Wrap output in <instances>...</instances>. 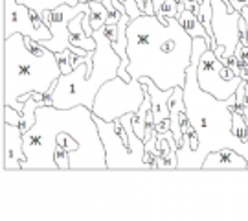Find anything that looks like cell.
Segmentation results:
<instances>
[{
	"label": "cell",
	"mask_w": 248,
	"mask_h": 221,
	"mask_svg": "<svg viewBox=\"0 0 248 221\" xmlns=\"http://www.w3.org/2000/svg\"><path fill=\"white\" fill-rule=\"evenodd\" d=\"M164 2H166V0H153V4H155V11H156V13L160 11V8H162V4H164Z\"/></svg>",
	"instance_id": "cell-24"
},
{
	"label": "cell",
	"mask_w": 248,
	"mask_h": 221,
	"mask_svg": "<svg viewBox=\"0 0 248 221\" xmlns=\"http://www.w3.org/2000/svg\"><path fill=\"white\" fill-rule=\"evenodd\" d=\"M178 15V0H166L162 4L160 11L156 13V17L162 22H168V17H177Z\"/></svg>",
	"instance_id": "cell-20"
},
{
	"label": "cell",
	"mask_w": 248,
	"mask_h": 221,
	"mask_svg": "<svg viewBox=\"0 0 248 221\" xmlns=\"http://www.w3.org/2000/svg\"><path fill=\"white\" fill-rule=\"evenodd\" d=\"M83 11H89L90 13V2H79L76 6H72V4H61L59 8L45 11L41 17L48 24V28L52 30V39L41 41V43L45 44L48 50H52L55 53L70 48L72 43H70V30H68L70 20L78 13H83Z\"/></svg>",
	"instance_id": "cell-9"
},
{
	"label": "cell",
	"mask_w": 248,
	"mask_h": 221,
	"mask_svg": "<svg viewBox=\"0 0 248 221\" xmlns=\"http://www.w3.org/2000/svg\"><path fill=\"white\" fill-rule=\"evenodd\" d=\"M92 37L96 39V50L92 57V67L87 65L85 57H78L76 67L70 74H61L57 83L53 85L52 105L59 109H70L76 105L94 107V100L103 83L118 76L122 57L112 48V41L107 37L105 30H94Z\"/></svg>",
	"instance_id": "cell-4"
},
{
	"label": "cell",
	"mask_w": 248,
	"mask_h": 221,
	"mask_svg": "<svg viewBox=\"0 0 248 221\" xmlns=\"http://www.w3.org/2000/svg\"><path fill=\"white\" fill-rule=\"evenodd\" d=\"M235 100H237V103L235 107H248V81L245 80L241 83L237 90H235Z\"/></svg>",
	"instance_id": "cell-21"
},
{
	"label": "cell",
	"mask_w": 248,
	"mask_h": 221,
	"mask_svg": "<svg viewBox=\"0 0 248 221\" xmlns=\"http://www.w3.org/2000/svg\"><path fill=\"white\" fill-rule=\"evenodd\" d=\"M145 96H147L145 83L134 78H131V81H125L124 78L116 76L103 83V87L98 90L92 113L110 122L129 113H138Z\"/></svg>",
	"instance_id": "cell-6"
},
{
	"label": "cell",
	"mask_w": 248,
	"mask_h": 221,
	"mask_svg": "<svg viewBox=\"0 0 248 221\" xmlns=\"http://www.w3.org/2000/svg\"><path fill=\"white\" fill-rule=\"evenodd\" d=\"M202 170H248V160L239 151L222 148L208 153V157L204 159Z\"/></svg>",
	"instance_id": "cell-13"
},
{
	"label": "cell",
	"mask_w": 248,
	"mask_h": 221,
	"mask_svg": "<svg viewBox=\"0 0 248 221\" xmlns=\"http://www.w3.org/2000/svg\"><path fill=\"white\" fill-rule=\"evenodd\" d=\"M26 160L24 153V135L20 125L4 122V170H22Z\"/></svg>",
	"instance_id": "cell-11"
},
{
	"label": "cell",
	"mask_w": 248,
	"mask_h": 221,
	"mask_svg": "<svg viewBox=\"0 0 248 221\" xmlns=\"http://www.w3.org/2000/svg\"><path fill=\"white\" fill-rule=\"evenodd\" d=\"M212 48L204 37H193L191 65L187 67L184 83V102L189 124L197 133L195 150H177V170H202L204 159L210 151L230 148L239 151L248 160V140L243 142L233 133V107L237 103L235 94L226 100L212 96L206 92L197 80V67L202 53Z\"/></svg>",
	"instance_id": "cell-2"
},
{
	"label": "cell",
	"mask_w": 248,
	"mask_h": 221,
	"mask_svg": "<svg viewBox=\"0 0 248 221\" xmlns=\"http://www.w3.org/2000/svg\"><path fill=\"white\" fill-rule=\"evenodd\" d=\"M133 116L129 113L107 122L94 115L105 146L107 170H153L145 162V140L134 131Z\"/></svg>",
	"instance_id": "cell-5"
},
{
	"label": "cell",
	"mask_w": 248,
	"mask_h": 221,
	"mask_svg": "<svg viewBox=\"0 0 248 221\" xmlns=\"http://www.w3.org/2000/svg\"><path fill=\"white\" fill-rule=\"evenodd\" d=\"M241 15H243V17H245V20H247V30H248V6L241 9Z\"/></svg>",
	"instance_id": "cell-25"
},
{
	"label": "cell",
	"mask_w": 248,
	"mask_h": 221,
	"mask_svg": "<svg viewBox=\"0 0 248 221\" xmlns=\"http://www.w3.org/2000/svg\"><path fill=\"white\" fill-rule=\"evenodd\" d=\"M90 26L92 30H99V28H103L108 22V18H110V13H108V9L103 2H99V0H90Z\"/></svg>",
	"instance_id": "cell-16"
},
{
	"label": "cell",
	"mask_w": 248,
	"mask_h": 221,
	"mask_svg": "<svg viewBox=\"0 0 248 221\" xmlns=\"http://www.w3.org/2000/svg\"><path fill=\"white\" fill-rule=\"evenodd\" d=\"M120 2L125 6V11L129 13L131 20L138 18L140 15H143V13H147V15H156L153 0H120Z\"/></svg>",
	"instance_id": "cell-15"
},
{
	"label": "cell",
	"mask_w": 248,
	"mask_h": 221,
	"mask_svg": "<svg viewBox=\"0 0 248 221\" xmlns=\"http://www.w3.org/2000/svg\"><path fill=\"white\" fill-rule=\"evenodd\" d=\"M55 52L22 34L4 39V105L24 111L31 92L50 96L61 76Z\"/></svg>",
	"instance_id": "cell-3"
},
{
	"label": "cell",
	"mask_w": 248,
	"mask_h": 221,
	"mask_svg": "<svg viewBox=\"0 0 248 221\" xmlns=\"http://www.w3.org/2000/svg\"><path fill=\"white\" fill-rule=\"evenodd\" d=\"M177 18L180 20V24L184 26V30H186L191 37H204V39H208V41H210L212 50H215V48H217L215 39H213V37L206 32V28L202 26V22L199 20V17H197L191 9H182V11L177 15Z\"/></svg>",
	"instance_id": "cell-14"
},
{
	"label": "cell",
	"mask_w": 248,
	"mask_h": 221,
	"mask_svg": "<svg viewBox=\"0 0 248 221\" xmlns=\"http://www.w3.org/2000/svg\"><path fill=\"white\" fill-rule=\"evenodd\" d=\"M13 34H22L41 41L33 20V9L20 4L18 0H4V39Z\"/></svg>",
	"instance_id": "cell-10"
},
{
	"label": "cell",
	"mask_w": 248,
	"mask_h": 221,
	"mask_svg": "<svg viewBox=\"0 0 248 221\" xmlns=\"http://www.w3.org/2000/svg\"><path fill=\"white\" fill-rule=\"evenodd\" d=\"M142 83L147 87V94L151 96V111H153V118H155V131L166 133L168 129L164 127V122L169 120V98L173 96L175 87L173 88H160L151 78H140Z\"/></svg>",
	"instance_id": "cell-12"
},
{
	"label": "cell",
	"mask_w": 248,
	"mask_h": 221,
	"mask_svg": "<svg viewBox=\"0 0 248 221\" xmlns=\"http://www.w3.org/2000/svg\"><path fill=\"white\" fill-rule=\"evenodd\" d=\"M213 6V17H212V30L215 43L224 46V53H222L221 61L228 65L235 48L239 44L241 39V11L237 9H228V4L224 0H212Z\"/></svg>",
	"instance_id": "cell-8"
},
{
	"label": "cell",
	"mask_w": 248,
	"mask_h": 221,
	"mask_svg": "<svg viewBox=\"0 0 248 221\" xmlns=\"http://www.w3.org/2000/svg\"><path fill=\"white\" fill-rule=\"evenodd\" d=\"M18 2L20 4H26L30 9H33L35 13L43 15L45 11L59 8L61 4H72V6H76V4H79L81 0H18Z\"/></svg>",
	"instance_id": "cell-17"
},
{
	"label": "cell",
	"mask_w": 248,
	"mask_h": 221,
	"mask_svg": "<svg viewBox=\"0 0 248 221\" xmlns=\"http://www.w3.org/2000/svg\"><path fill=\"white\" fill-rule=\"evenodd\" d=\"M103 30H105L107 37H108L112 43L118 39V24H105V26H103Z\"/></svg>",
	"instance_id": "cell-22"
},
{
	"label": "cell",
	"mask_w": 248,
	"mask_h": 221,
	"mask_svg": "<svg viewBox=\"0 0 248 221\" xmlns=\"http://www.w3.org/2000/svg\"><path fill=\"white\" fill-rule=\"evenodd\" d=\"M43 105V102H39V100H35L33 96H30L24 102V111H22V133H26L28 129H31L33 127V124H35V113L37 109Z\"/></svg>",
	"instance_id": "cell-18"
},
{
	"label": "cell",
	"mask_w": 248,
	"mask_h": 221,
	"mask_svg": "<svg viewBox=\"0 0 248 221\" xmlns=\"http://www.w3.org/2000/svg\"><path fill=\"white\" fill-rule=\"evenodd\" d=\"M197 80L206 92H210L212 96L219 98V100H226V98L233 96L237 87L245 81L241 76H237L232 70L230 67H226L215 55L212 48H208L202 53V57L199 59Z\"/></svg>",
	"instance_id": "cell-7"
},
{
	"label": "cell",
	"mask_w": 248,
	"mask_h": 221,
	"mask_svg": "<svg viewBox=\"0 0 248 221\" xmlns=\"http://www.w3.org/2000/svg\"><path fill=\"white\" fill-rule=\"evenodd\" d=\"M57 61H59V67H61V72L62 74H70L74 70V67H76V61H78V53L70 48H66V50H62V52H57Z\"/></svg>",
	"instance_id": "cell-19"
},
{
	"label": "cell",
	"mask_w": 248,
	"mask_h": 221,
	"mask_svg": "<svg viewBox=\"0 0 248 221\" xmlns=\"http://www.w3.org/2000/svg\"><path fill=\"white\" fill-rule=\"evenodd\" d=\"M248 6V0H230V4H228V9H237V11H241L243 8H247Z\"/></svg>",
	"instance_id": "cell-23"
},
{
	"label": "cell",
	"mask_w": 248,
	"mask_h": 221,
	"mask_svg": "<svg viewBox=\"0 0 248 221\" xmlns=\"http://www.w3.org/2000/svg\"><path fill=\"white\" fill-rule=\"evenodd\" d=\"M127 53L131 78H151L160 88L184 87L191 65L193 37L177 17L162 22L156 15L143 13L127 28Z\"/></svg>",
	"instance_id": "cell-1"
}]
</instances>
